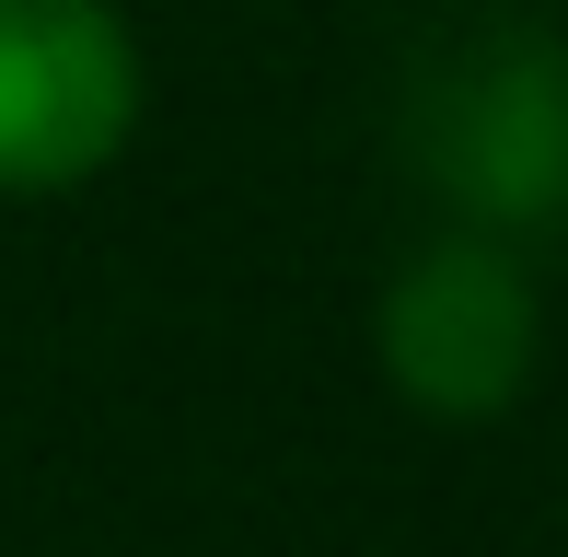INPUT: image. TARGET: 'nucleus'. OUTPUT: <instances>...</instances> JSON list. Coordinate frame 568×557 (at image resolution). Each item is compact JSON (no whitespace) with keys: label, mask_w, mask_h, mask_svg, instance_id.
<instances>
[{"label":"nucleus","mask_w":568,"mask_h":557,"mask_svg":"<svg viewBox=\"0 0 568 557\" xmlns=\"http://www.w3.org/2000/svg\"><path fill=\"white\" fill-rule=\"evenodd\" d=\"M140 129V47L105 0H0V198H59Z\"/></svg>","instance_id":"obj_1"},{"label":"nucleus","mask_w":568,"mask_h":557,"mask_svg":"<svg viewBox=\"0 0 568 557\" xmlns=\"http://www.w3.org/2000/svg\"><path fill=\"white\" fill-rule=\"evenodd\" d=\"M429 151H442V186L464 210H546L568 186V82L546 47H487V70L442 82V117H429Z\"/></svg>","instance_id":"obj_3"},{"label":"nucleus","mask_w":568,"mask_h":557,"mask_svg":"<svg viewBox=\"0 0 568 557\" xmlns=\"http://www.w3.org/2000/svg\"><path fill=\"white\" fill-rule=\"evenodd\" d=\"M534 278L499 256V244H429L418 267L383 291L372 348H383V384L429 418H499L510 395L534 384Z\"/></svg>","instance_id":"obj_2"}]
</instances>
